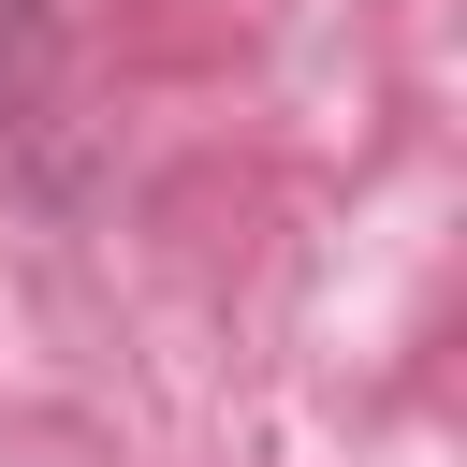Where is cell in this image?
<instances>
[{
	"label": "cell",
	"mask_w": 467,
	"mask_h": 467,
	"mask_svg": "<svg viewBox=\"0 0 467 467\" xmlns=\"http://www.w3.org/2000/svg\"><path fill=\"white\" fill-rule=\"evenodd\" d=\"M29 58H44V15H29V0H0V88H15Z\"/></svg>",
	"instance_id": "1"
}]
</instances>
